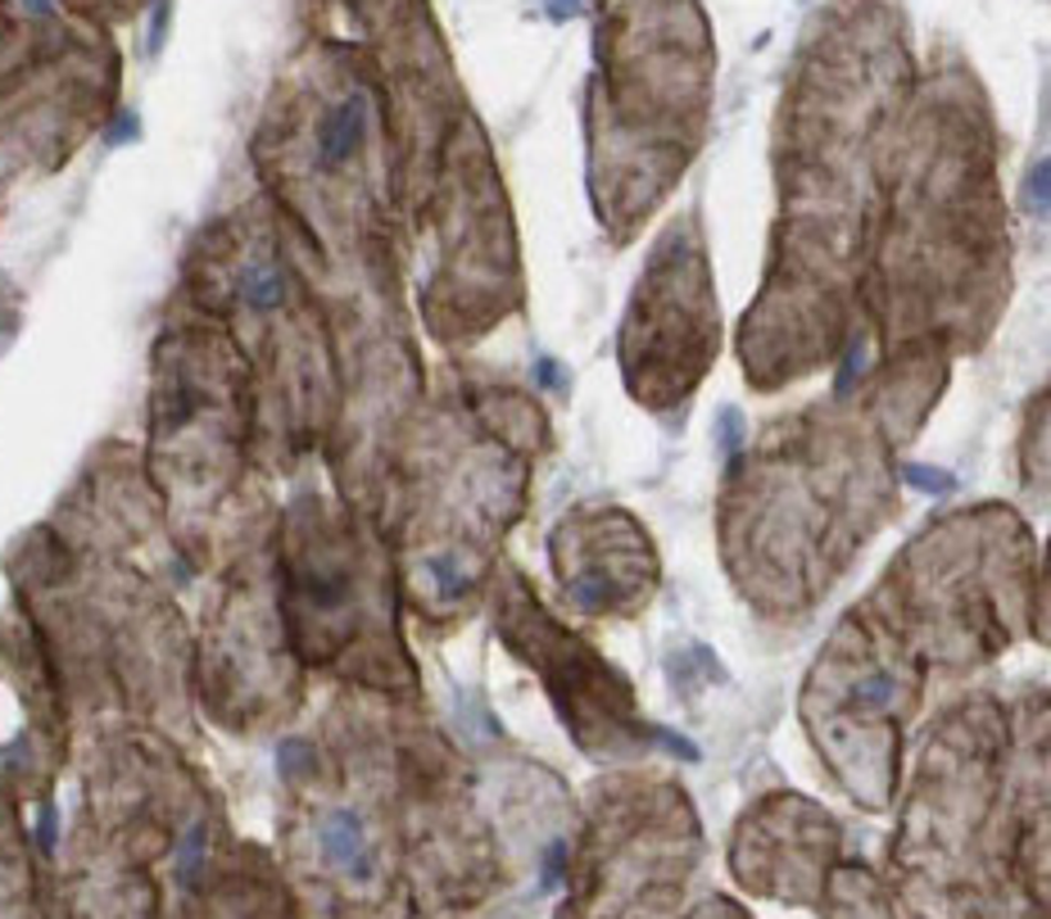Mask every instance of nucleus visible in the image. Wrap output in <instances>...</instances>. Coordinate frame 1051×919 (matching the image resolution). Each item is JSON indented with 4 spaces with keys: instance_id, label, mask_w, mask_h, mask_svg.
<instances>
[{
    "instance_id": "1",
    "label": "nucleus",
    "mask_w": 1051,
    "mask_h": 919,
    "mask_svg": "<svg viewBox=\"0 0 1051 919\" xmlns=\"http://www.w3.org/2000/svg\"><path fill=\"white\" fill-rule=\"evenodd\" d=\"M367 136V101L363 95H345L336 109H326L322 127H318V164L322 168H341L358 155V145Z\"/></svg>"
},
{
    "instance_id": "2",
    "label": "nucleus",
    "mask_w": 1051,
    "mask_h": 919,
    "mask_svg": "<svg viewBox=\"0 0 1051 919\" xmlns=\"http://www.w3.org/2000/svg\"><path fill=\"white\" fill-rule=\"evenodd\" d=\"M318 843H322V856L331 865L350 869L354 879L367 875V834H363V819L350 815V811H336L326 815V825L318 829Z\"/></svg>"
},
{
    "instance_id": "3",
    "label": "nucleus",
    "mask_w": 1051,
    "mask_h": 919,
    "mask_svg": "<svg viewBox=\"0 0 1051 919\" xmlns=\"http://www.w3.org/2000/svg\"><path fill=\"white\" fill-rule=\"evenodd\" d=\"M236 295H241L246 309L268 313V309H277L285 300V276L272 263H254V268L241 272V281H236Z\"/></svg>"
},
{
    "instance_id": "4",
    "label": "nucleus",
    "mask_w": 1051,
    "mask_h": 919,
    "mask_svg": "<svg viewBox=\"0 0 1051 919\" xmlns=\"http://www.w3.org/2000/svg\"><path fill=\"white\" fill-rule=\"evenodd\" d=\"M200 865H205V825H190V834H186L181 847H177V875H181V884L196 879Z\"/></svg>"
},
{
    "instance_id": "5",
    "label": "nucleus",
    "mask_w": 1051,
    "mask_h": 919,
    "mask_svg": "<svg viewBox=\"0 0 1051 919\" xmlns=\"http://www.w3.org/2000/svg\"><path fill=\"white\" fill-rule=\"evenodd\" d=\"M55 838H60V815H55L51 802H45V806L37 811V847L51 856V852H55Z\"/></svg>"
},
{
    "instance_id": "6",
    "label": "nucleus",
    "mask_w": 1051,
    "mask_h": 919,
    "mask_svg": "<svg viewBox=\"0 0 1051 919\" xmlns=\"http://www.w3.org/2000/svg\"><path fill=\"white\" fill-rule=\"evenodd\" d=\"M304 765H309V748H304V743H295V739H291V743H281V752H277V770H281L285 780L300 775Z\"/></svg>"
},
{
    "instance_id": "7",
    "label": "nucleus",
    "mask_w": 1051,
    "mask_h": 919,
    "mask_svg": "<svg viewBox=\"0 0 1051 919\" xmlns=\"http://www.w3.org/2000/svg\"><path fill=\"white\" fill-rule=\"evenodd\" d=\"M136 132H141V118H136L132 109H123V114L110 123L105 140H110V145H127V140H136Z\"/></svg>"
},
{
    "instance_id": "8",
    "label": "nucleus",
    "mask_w": 1051,
    "mask_h": 919,
    "mask_svg": "<svg viewBox=\"0 0 1051 919\" xmlns=\"http://www.w3.org/2000/svg\"><path fill=\"white\" fill-rule=\"evenodd\" d=\"M916 485H929V490H951V480L947 476H929V471H912Z\"/></svg>"
},
{
    "instance_id": "9",
    "label": "nucleus",
    "mask_w": 1051,
    "mask_h": 919,
    "mask_svg": "<svg viewBox=\"0 0 1051 919\" xmlns=\"http://www.w3.org/2000/svg\"><path fill=\"white\" fill-rule=\"evenodd\" d=\"M23 6H28L32 14H51V0H23Z\"/></svg>"
}]
</instances>
